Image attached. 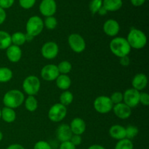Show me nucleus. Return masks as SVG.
Listing matches in <instances>:
<instances>
[{"instance_id":"412c9836","label":"nucleus","mask_w":149,"mask_h":149,"mask_svg":"<svg viewBox=\"0 0 149 149\" xmlns=\"http://www.w3.org/2000/svg\"><path fill=\"white\" fill-rule=\"evenodd\" d=\"M1 119L6 123H13L16 119V112L14 109L4 106L1 109Z\"/></svg>"},{"instance_id":"37998d69","label":"nucleus","mask_w":149,"mask_h":149,"mask_svg":"<svg viewBox=\"0 0 149 149\" xmlns=\"http://www.w3.org/2000/svg\"><path fill=\"white\" fill-rule=\"evenodd\" d=\"M6 149H25V148L23 146L20 145V144L14 143L9 146Z\"/></svg>"},{"instance_id":"6e6552de","label":"nucleus","mask_w":149,"mask_h":149,"mask_svg":"<svg viewBox=\"0 0 149 149\" xmlns=\"http://www.w3.org/2000/svg\"><path fill=\"white\" fill-rule=\"evenodd\" d=\"M68 42L71 49L76 53H81L84 52L86 48L85 40L79 33H71L69 35Z\"/></svg>"},{"instance_id":"c9c22d12","label":"nucleus","mask_w":149,"mask_h":149,"mask_svg":"<svg viewBox=\"0 0 149 149\" xmlns=\"http://www.w3.org/2000/svg\"><path fill=\"white\" fill-rule=\"evenodd\" d=\"M140 103L143 106H149V95L146 93H140Z\"/></svg>"},{"instance_id":"49530a36","label":"nucleus","mask_w":149,"mask_h":149,"mask_svg":"<svg viewBox=\"0 0 149 149\" xmlns=\"http://www.w3.org/2000/svg\"><path fill=\"white\" fill-rule=\"evenodd\" d=\"M34 37H33V36H31V35L29 34H27V33H26V42H31V41L33 40V39Z\"/></svg>"},{"instance_id":"f257e3e1","label":"nucleus","mask_w":149,"mask_h":149,"mask_svg":"<svg viewBox=\"0 0 149 149\" xmlns=\"http://www.w3.org/2000/svg\"><path fill=\"white\" fill-rule=\"evenodd\" d=\"M111 51L118 58L128 56L132 48L130 46L127 39L124 37H114L109 45Z\"/></svg>"},{"instance_id":"7c9ffc66","label":"nucleus","mask_w":149,"mask_h":149,"mask_svg":"<svg viewBox=\"0 0 149 149\" xmlns=\"http://www.w3.org/2000/svg\"><path fill=\"white\" fill-rule=\"evenodd\" d=\"M58 26V20L54 16L47 17L44 21V26L49 30H53Z\"/></svg>"},{"instance_id":"e433bc0d","label":"nucleus","mask_w":149,"mask_h":149,"mask_svg":"<svg viewBox=\"0 0 149 149\" xmlns=\"http://www.w3.org/2000/svg\"><path fill=\"white\" fill-rule=\"evenodd\" d=\"M70 142H71L73 145H74L77 147L78 146L81 145V142H82V138H81V135H73L71 140H70Z\"/></svg>"},{"instance_id":"b1692460","label":"nucleus","mask_w":149,"mask_h":149,"mask_svg":"<svg viewBox=\"0 0 149 149\" xmlns=\"http://www.w3.org/2000/svg\"><path fill=\"white\" fill-rule=\"evenodd\" d=\"M24 105L26 110L30 112H34L38 109V100L35 96L29 95L27 98H25Z\"/></svg>"},{"instance_id":"f704fd0d","label":"nucleus","mask_w":149,"mask_h":149,"mask_svg":"<svg viewBox=\"0 0 149 149\" xmlns=\"http://www.w3.org/2000/svg\"><path fill=\"white\" fill-rule=\"evenodd\" d=\"M33 149H52L50 144L45 141H39L35 143Z\"/></svg>"},{"instance_id":"ea45409f","label":"nucleus","mask_w":149,"mask_h":149,"mask_svg":"<svg viewBox=\"0 0 149 149\" xmlns=\"http://www.w3.org/2000/svg\"><path fill=\"white\" fill-rule=\"evenodd\" d=\"M119 63L123 66H128L130 63V59L128 56H124L119 58Z\"/></svg>"},{"instance_id":"a18cd8bd","label":"nucleus","mask_w":149,"mask_h":149,"mask_svg":"<svg viewBox=\"0 0 149 149\" xmlns=\"http://www.w3.org/2000/svg\"><path fill=\"white\" fill-rule=\"evenodd\" d=\"M107 13H108V11L104 8V7H103V6H102L101 8H100V10H98V12H97V13H98L100 15H105L107 14Z\"/></svg>"},{"instance_id":"f3484780","label":"nucleus","mask_w":149,"mask_h":149,"mask_svg":"<svg viewBox=\"0 0 149 149\" xmlns=\"http://www.w3.org/2000/svg\"><path fill=\"white\" fill-rule=\"evenodd\" d=\"M73 135H81L86 130V123L81 118H74L69 125Z\"/></svg>"},{"instance_id":"2f4dec72","label":"nucleus","mask_w":149,"mask_h":149,"mask_svg":"<svg viewBox=\"0 0 149 149\" xmlns=\"http://www.w3.org/2000/svg\"><path fill=\"white\" fill-rule=\"evenodd\" d=\"M103 6V0H92L90 3V10L92 14L97 13L98 10Z\"/></svg>"},{"instance_id":"c756f323","label":"nucleus","mask_w":149,"mask_h":149,"mask_svg":"<svg viewBox=\"0 0 149 149\" xmlns=\"http://www.w3.org/2000/svg\"><path fill=\"white\" fill-rule=\"evenodd\" d=\"M125 132H126V138L129 140H132L135 138L138 135L139 130L136 126L134 125H129L125 128Z\"/></svg>"},{"instance_id":"393cba45","label":"nucleus","mask_w":149,"mask_h":149,"mask_svg":"<svg viewBox=\"0 0 149 149\" xmlns=\"http://www.w3.org/2000/svg\"><path fill=\"white\" fill-rule=\"evenodd\" d=\"M12 45L20 47L26 42V34L22 32L17 31L11 35Z\"/></svg>"},{"instance_id":"39448f33","label":"nucleus","mask_w":149,"mask_h":149,"mask_svg":"<svg viewBox=\"0 0 149 149\" xmlns=\"http://www.w3.org/2000/svg\"><path fill=\"white\" fill-rule=\"evenodd\" d=\"M44 27V21L40 17L37 15L32 16L26 23V33L35 37L42 33Z\"/></svg>"},{"instance_id":"a19ab883","label":"nucleus","mask_w":149,"mask_h":149,"mask_svg":"<svg viewBox=\"0 0 149 149\" xmlns=\"http://www.w3.org/2000/svg\"><path fill=\"white\" fill-rule=\"evenodd\" d=\"M6 17H7V14H6L5 10L0 7V25H1L5 21Z\"/></svg>"},{"instance_id":"dca6fc26","label":"nucleus","mask_w":149,"mask_h":149,"mask_svg":"<svg viewBox=\"0 0 149 149\" xmlns=\"http://www.w3.org/2000/svg\"><path fill=\"white\" fill-rule=\"evenodd\" d=\"M6 55L10 62L17 63L22 58V49L20 47L12 45L6 49Z\"/></svg>"},{"instance_id":"a211bd4d","label":"nucleus","mask_w":149,"mask_h":149,"mask_svg":"<svg viewBox=\"0 0 149 149\" xmlns=\"http://www.w3.org/2000/svg\"><path fill=\"white\" fill-rule=\"evenodd\" d=\"M147 84H148V77L143 73L137 74L132 80V88L139 92L144 90L147 87Z\"/></svg>"},{"instance_id":"c03bdc74","label":"nucleus","mask_w":149,"mask_h":149,"mask_svg":"<svg viewBox=\"0 0 149 149\" xmlns=\"http://www.w3.org/2000/svg\"><path fill=\"white\" fill-rule=\"evenodd\" d=\"M87 149H106L103 146L99 145V144H93V145L90 146Z\"/></svg>"},{"instance_id":"cd10ccee","label":"nucleus","mask_w":149,"mask_h":149,"mask_svg":"<svg viewBox=\"0 0 149 149\" xmlns=\"http://www.w3.org/2000/svg\"><path fill=\"white\" fill-rule=\"evenodd\" d=\"M57 66H58L60 74H65V75H67V74L71 72V69H72V65L68 61H61Z\"/></svg>"},{"instance_id":"c85d7f7f","label":"nucleus","mask_w":149,"mask_h":149,"mask_svg":"<svg viewBox=\"0 0 149 149\" xmlns=\"http://www.w3.org/2000/svg\"><path fill=\"white\" fill-rule=\"evenodd\" d=\"M134 146L132 141L127 138L118 141L115 146L114 149H133Z\"/></svg>"},{"instance_id":"ddd939ff","label":"nucleus","mask_w":149,"mask_h":149,"mask_svg":"<svg viewBox=\"0 0 149 149\" xmlns=\"http://www.w3.org/2000/svg\"><path fill=\"white\" fill-rule=\"evenodd\" d=\"M113 111L116 117L121 119H127L132 114V109L124 103L123 102L118 104L113 105Z\"/></svg>"},{"instance_id":"79ce46f5","label":"nucleus","mask_w":149,"mask_h":149,"mask_svg":"<svg viewBox=\"0 0 149 149\" xmlns=\"http://www.w3.org/2000/svg\"><path fill=\"white\" fill-rule=\"evenodd\" d=\"M130 1L132 5L135 7H140L145 3L146 0H130Z\"/></svg>"},{"instance_id":"72a5a7b5","label":"nucleus","mask_w":149,"mask_h":149,"mask_svg":"<svg viewBox=\"0 0 149 149\" xmlns=\"http://www.w3.org/2000/svg\"><path fill=\"white\" fill-rule=\"evenodd\" d=\"M36 3V0H19V4L23 9H30L33 7Z\"/></svg>"},{"instance_id":"aec40b11","label":"nucleus","mask_w":149,"mask_h":149,"mask_svg":"<svg viewBox=\"0 0 149 149\" xmlns=\"http://www.w3.org/2000/svg\"><path fill=\"white\" fill-rule=\"evenodd\" d=\"M55 81H56L57 87L60 90H63V91L68 90L71 85V78L65 74H60Z\"/></svg>"},{"instance_id":"20e7f679","label":"nucleus","mask_w":149,"mask_h":149,"mask_svg":"<svg viewBox=\"0 0 149 149\" xmlns=\"http://www.w3.org/2000/svg\"><path fill=\"white\" fill-rule=\"evenodd\" d=\"M23 90L28 95L35 96L38 94L41 87V82L36 76H28L23 81Z\"/></svg>"},{"instance_id":"58836bf2","label":"nucleus","mask_w":149,"mask_h":149,"mask_svg":"<svg viewBox=\"0 0 149 149\" xmlns=\"http://www.w3.org/2000/svg\"><path fill=\"white\" fill-rule=\"evenodd\" d=\"M59 149H76V146L73 145L70 141H66V142L61 143Z\"/></svg>"},{"instance_id":"7ed1b4c3","label":"nucleus","mask_w":149,"mask_h":149,"mask_svg":"<svg viewBox=\"0 0 149 149\" xmlns=\"http://www.w3.org/2000/svg\"><path fill=\"white\" fill-rule=\"evenodd\" d=\"M127 41L131 48L143 49L147 44V36L143 31L138 29H132L127 37Z\"/></svg>"},{"instance_id":"0eeeda50","label":"nucleus","mask_w":149,"mask_h":149,"mask_svg":"<svg viewBox=\"0 0 149 149\" xmlns=\"http://www.w3.org/2000/svg\"><path fill=\"white\" fill-rule=\"evenodd\" d=\"M95 110L99 113H107L112 111L113 107V103L111 100L110 97L106 95H100L96 97L93 103Z\"/></svg>"},{"instance_id":"2eb2a0df","label":"nucleus","mask_w":149,"mask_h":149,"mask_svg":"<svg viewBox=\"0 0 149 149\" xmlns=\"http://www.w3.org/2000/svg\"><path fill=\"white\" fill-rule=\"evenodd\" d=\"M73 133L71 130L69 125L66 124H62L60 125L56 130V136L61 143L70 141Z\"/></svg>"},{"instance_id":"a878e982","label":"nucleus","mask_w":149,"mask_h":149,"mask_svg":"<svg viewBox=\"0 0 149 149\" xmlns=\"http://www.w3.org/2000/svg\"><path fill=\"white\" fill-rule=\"evenodd\" d=\"M13 73L7 67H0V83H7L12 79Z\"/></svg>"},{"instance_id":"f8f14e48","label":"nucleus","mask_w":149,"mask_h":149,"mask_svg":"<svg viewBox=\"0 0 149 149\" xmlns=\"http://www.w3.org/2000/svg\"><path fill=\"white\" fill-rule=\"evenodd\" d=\"M57 10V4L55 0H42L39 4V11L45 17L53 16Z\"/></svg>"},{"instance_id":"4c0bfd02","label":"nucleus","mask_w":149,"mask_h":149,"mask_svg":"<svg viewBox=\"0 0 149 149\" xmlns=\"http://www.w3.org/2000/svg\"><path fill=\"white\" fill-rule=\"evenodd\" d=\"M15 0H0V7L2 9H8L13 5Z\"/></svg>"},{"instance_id":"de8ad7c7","label":"nucleus","mask_w":149,"mask_h":149,"mask_svg":"<svg viewBox=\"0 0 149 149\" xmlns=\"http://www.w3.org/2000/svg\"><path fill=\"white\" fill-rule=\"evenodd\" d=\"M2 139H3V133L1 132V131L0 130V142L2 141Z\"/></svg>"},{"instance_id":"09e8293b","label":"nucleus","mask_w":149,"mask_h":149,"mask_svg":"<svg viewBox=\"0 0 149 149\" xmlns=\"http://www.w3.org/2000/svg\"><path fill=\"white\" fill-rule=\"evenodd\" d=\"M1 109H0V119H1Z\"/></svg>"},{"instance_id":"4468645a","label":"nucleus","mask_w":149,"mask_h":149,"mask_svg":"<svg viewBox=\"0 0 149 149\" xmlns=\"http://www.w3.org/2000/svg\"><path fill=\"white\" fill-rule=\"evenodd\" d=\"M103 31L107 36L115 37L120 31V26L116 20L113 19L107 20L103 24Z\"/></svg>"},{"instance_id":"6ab92c4d","label":"nucleus","mask_w":149,"mask_h":149,"mask_svg":"<svg viewBox=\"0 0 149 149\" xmlns=\"http://www.w3.org/2000/svg\"><path fill=\"white\" fill-rule=\"evenodd\" d=\"M109 133L112 138L117 141L126 138L125 127L119 125H112L109 130Z\"/></svg>"},{"instance_id":"f03ea898","label":"nucleus","mask_w":149,"mask_h":149,"mask_svg":"<svg viewBox=\"0 0 149 149\" xmlns=\"http://www.w3.org/2000/svg\"><path fill=\"white\" fill-rule=\"evenodd\" d=\"M25 95L20 90H11L7 91L3 97V103L5 107L17 109L23 103Z\"/></svg>"},{"instance_id":"bb28decb","label":"nucleus","mask_w":149,"mask_h":149,"mask_svg":"<svg viewBox=\"0 0 149 149\" xmlns=\"http://www.w3.org/2000/svg\"><path fill=\"white\" fill-rule=\"evenodd\" d=\"M74 100V95L68 90L63 91L60 95V103L65 106H69Z\"/></svg>"},{"instance_id":"9b49d317","label":"nucleus","mask_w":149,"mask_h":149,"mask_svg":"<svg viewBox=\"0 0 149 149\" xmlns=\"http://www.w3.org/2000/svg\"><path fill=\"white\" fill-rule=\"evenodd\" d=\"M60 75L58 66L54 64H48L45 65L41 70V77L45 81H55Z\"/></svg>"},{"instance_id":"423d86ee","label":"nucleus","mask_w":149,"mask_h":149,"mask_svg":"<svg viewBox=\"0 0 149 149\" xmlns=\"http://www.w3.org/2000/svg\"><path fill=\"white\" fill-rule=\"evenodd\" d=\"M67 115L66 106L60 103H55L48 111V118L52 122H60L65 119Z\"/></svg>"},{"instance_id":"4be33fe9","label":"nucleus","mask_w":149,"mask_h":149,"mask_svg":"<svg viewBox=\"0 0 149 149\" xmlns=\"http://www.w3.org/2000/svg\"><path fill=\"white\" fill-rule=\"evenodd\" d=\"M122 0H103V7L108 12H115L122 8Z\"/></svg>"},{"instance_id":"9d476101","label":"nucleus","mask_w":149,"mask_h":149,"mask_svg":"<svg viewBox=\"0 0 149 149\" xmlns=\"http://www.w3.org/2000/svg\"><path fill=\"white\" fill-rule=\"evenodd\" d=\"M59 52L58 45L54 42H47L44 44L41 49V53L43 58L47 60H52L56 58Z\"/></svg>"},{"instance_id":"473e14b6","label":"nucleus","mask_w":149,"mask_h":149,"mask_svg":"<svg viewBox=\"0 0 149 149\" xmlns=\"http://www.w3.org/2000/svg\"><path fill=\"white\" fill-rule=\"evenodd\" d=\"M111 100L113 105L118 104L123 102V93L121 92H114L110 97Z\"/></svg>"},{"instance_id":"1a4fd4ad","label":"nucleus","mask_w":149,"mask_h":149,"mask_svg":"<svg viewBox=\"0 0 149 149\" xmlns=\"http://www.w3.org/2000/svg\"><path fill=\"white\" fill-rule=\"evenodd\" d=\"M140 92L133 88L127 89L123 93V103L131 109L135 108L140 103Z\"/></svg>"},{"instance_id":"5701e85b","label":"nucleus","mask_w":149,"mask_h":149,"mask_svg":"<svg viewBox=\"0 0 149 149\" xmlns=\"http://www.w3.org/2000/svg\"><path fill=\"white\" fill-rule=\"evenodd\" d=\"M12 45L11 35L7 31H0V49H7Z\"/></svg>"}]
</instances>
